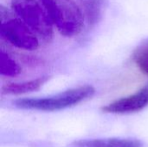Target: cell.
<instances>
[{
    "mask_svg": "<svg viewBox=\"0 0 148 147\" xmlns=\"http://www.w3.org/2000/svg\"><path fill=\"white\" fill-rule=\"evenodd\" d=\"M69 147H143L141 141L134 139H95L72 142Z\"/></svg>",
    "mask_w": 148,
    "mask_h": 147,
    "instance_id": "6",
    "label": "cell"
},
{
    "mask_svg": "<svg viewBox=\"0 0 148 147\" xmlns=\"http://www.w3.org/2000/svg\"><path fill=\"white\" fill-rule=\"evenodd\" d=\"M0 35L12 46L28 51L39 47L38 36L12 11L0 5Z\"/></svg>",
    "mask_w": 148,
    "mask_h": 147,
    "instance_id": "3",
    "label": "cell"
},
{
    "mask_svg": "<svg viewBox=\"0 0 148 147\" xmlns=\"http://www.w3.org/2000/svg\"><path fill=\"white\" fill-rule=\"evenodd\" d=\"M95 89L90 85L66 90L49 97L18 99L13 102L19 109L53 112L75 106L95 94Z\"/></svg>",
    "mask_w": 148,
    "mask_h": 147,
    "instance_id": "2",
    "label": "cell"
},
{
    "mask_svg": "<svg viewBox=\"0 0 148 147\" xmlns=\"http://www.w3.org/2000/svg\"><path fill=\"white\" fill-rule=\"evenodd\" d=\"M19 64L3 49L0 52V74L6 77H14L20 74Z\"/></svg>",
    "mask_w": 148,
    "mask_h": 147,
    "instance_id": "10",
    "label": "cell"
},
{
    "mask_svg": "<svg viewBox=\"0 0 148 147\" xmlns=\"http://www.w3.org/2000/svg\"><path fill=\"white\" fill-rule=\"evenodd\" d=\"M80 7L88 26L98 24L104 16L108 0H79Z\"/></svg>",
    "mask_w": 148,
    "mask_h": 147,
    "instance_id": "7",
    "label": "cell"
},
{
    "mask_svg": "<svg viewBox=\"0 0 148 147\" xmlns=\"http://www.w3.org/2000/svg\"><path fill=\"white\" fill-rule=\"evenodd\" d=\"M49 76H42L30 81H26L23 82H14L8 83L3 86L2 93L5 94H23L30 92H34L41 88L48 81Z\"/></svg>",
    "mask_w": 148,
    "mask_h": 147,
    "instance_id": "8",
    "label": "cell"
},
{
    "mask_svg": "<svg viewBox=\"0 0 148 147\" xmlns=\"http://www.w3.org/2000/svg\"><path fill=\"white\" fill-rule=\"evenodd\" d=\"M133 61L138 69L148 76V38L136 47L133 53Z\"/></svg>",
    "mask_w": 148,
    "mask_h": 147,
    "instance_id": "9",
    "label": "cell"
},
{
    "mask_svg": "<svg viewBox=\"0 0 148 147\" xmlns=\"http://www.w3.org/2000/svg\"><path fill=\"white\" fill-rule=\"evenodd\" d=\"M148 106V84L136 93L116 100L102 107L108 113H131L143 110Z\"/></svg>",
    "mask_w": 148,
    "mask_h": 147,
    "instance_id": "5",
    "label": "cell"
},
{
    "mask_svg": "<svg viewBox=\"0 0 148 147\" xmlns=\"http://www.w3.org/2000/svg\"><path fill=\"white\" fill-rule=\"evenodd\" d=\"M40 3L62 36L73 37L82 32L85 18L80 5L73 0H40Z\"/></svg>",
    "mask_w": 148,
    "mask_h": 147,
    "instance_id": "1",
    "label": "cell"
},
{
    "mask_svg": "<svg viewBox=\"0 0 148 147\" xmlns=\"http://www.w3.org/2000/svg\"><path fill=\"white\" fill-rule=\"evenodd\" d=\"M11 10L44 42L53 38V23L37 0H11Z\"/></svg>",
    "mask_w": 148,
    "mask_h": 147,
    "instance_id": "4",
    "label": "cell"
}]
</instances>
